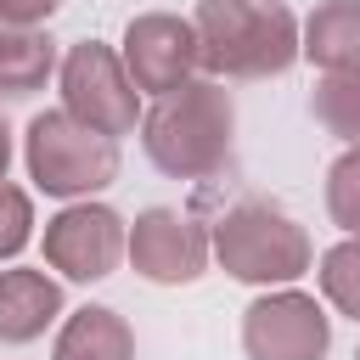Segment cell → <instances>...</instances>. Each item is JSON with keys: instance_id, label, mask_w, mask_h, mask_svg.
<instances>
[{"instance_id": "6da1fadb", "label": "cell", "mask_w": 360, "mask_h": 360, "mask_svg": "<svg viewBox=\"0 0 360 360\" xmlns=\"http://www.w3.org/2000/svg\"><path fill=\"white\" fill-rule=\"evenodd\" d=\"M231 135H236V107L219 79H186L169 96H152L141 112V146L158 174L169 180H214L231 169Z\"/></svg>"}, {"instance_id": "7a4b0ae2", "label": "cell", "mask_w": 360, "mask_h": 360, "mask_svg": "<svg viewBox=\"0 0 360 360\" xmlns=\"http://www.w3.org/2000/svg\"><path fill=\"white\" fill-rule=\"evenodd\" d=\"M191 28L208 79H276L304 56V28L281 0H197Z\"/></svg>"}, {"instance_id": "3957f363", "label": "cell", "mask_w": 360, "mask_h": 360, "mask_svg": "<svg viewBox=\"0 0 360 360\" xmlns=\"http://www.w3.org/2000/svg\"><path fill=\"white\" fill-rule=\"evenodd\" d=\"M214 259L231 281H248V287H292L315 248L304 236V225L292 214H281L276 202H231L219 219H214Z\"/></svg>"}, {"instance_id": "277c9868", "label": "cell", "mask_w": 360, "mask_h": 360, "mask_svg": "<svg viewBox=\"0 0 360 360\" xmlns=\"http://www.w3.org/2000/svg\"><path fill=\"white\" fill-rule=\"evenodd\" d=\"M22 163H28V180L45 191V197H90L101 186L118 180V141L79 124L68 107H51V112H34L28 118V135H22Z\"/></svg>"}, {"instance_id": "5b68a950", "label": "cell", "mask_w": 360, "mask_h": 360, "mask_svg": "<svg viewBox=\"0 0 360 360\" xmlns=\"http://www.w3.org/2000/svg\"><path fill=\"white\" fill-rule=\"evenodd\" d=\"M56 84H62V107L101 129V135H135L141 129V90L124 68V56L101 39H79L62 51V68H56Z\"/></svg>"}, {"instance_id": "8992f818", "label": "cell", "mask_w": 360, "mask_h": 360, "mask_svg": "<svg viewBox=\"0 0 360 360\" xmlns=\"http://www.w3.org/2000/svg\"><path fill=\"white\" fill-rule=\"evenodd\" d=\"M242 349L248 360H326L332 315L298 287H270L242 309Z\"/></svg>"}, {"instance_id": "52a82bcc", "label": "cell", "mask_w": 360, "mask_h": 360, "mask_svg": "<svg viewBox=\"0 0 360 360\" xmlns=\"http://www.w3.org/2000/svg\"><path fill=\"white\" fill-rule=\"evenodd\" d=\"M124 253H129V225L107 202L84 197L45 219V264L62 270L68 281H101L118 270Z\"/></svg>"}, {"instance_id": "ba28073f", "label": "cell", "mask_w": 360, "mask_h": 360, "mask_svg": "<svg viewBox=\"0 0 360 360\" xmlns=\"http://www.w3.org/2000/svg\"><path fill=\"white\" fill-rule=\"evenodd\" d=\"M208 253H214V231L180 208H146L129 225V264L158 287H191L208 270Z\"/></svg>"}, {"instance_id": "9c48e42d", "label": "cell", "mask_w": 360, "mask_h": 360, "mask_svg": "<svg viewBox=\"0 0 360 360\" xmlns=\"http://www.w3.org/2000/svg\"><path fill=\"white\" fill-rule=\"evenodd\" d=\"M118 56H124V68H129V79H135L141 96H169L186 79H197V68H202L197 28L186 17H174V11H141V17H129Z\"/></svg>"}, {"instance_id": "30bf717a", "label": "cell", "mask_w": 360, "mask_h": 360, "mask_svg": "<svg viewBox=\"0 0 360 360\" xmlns=\"http://www.w3.org/2000/svg\"><path fill=\"white\" fill-rule=\"evenodd\" d=\"M62 281L45 270H0V343H34L62 315Z\"/></svg>"}, {"instance_id": "8fae6325", "label": "cell", "mask_w": 360, "mask_h": 360, "mask_svg": "<svg viewBox=\"0 0 360 360\" xmlns=\"http://www.w3.org/2000/svg\"><path fill=\"white\" fill-rule=\"evenodd\" d=\"M304 62L321 73H354L360 68V0H321L304 17Z\"/></svg>"}, {"instance_id": "7c38bea8", "label": "cell", "mask_w": 360, "mask_h": 360, "mask_svg": "<svg viewBox=\"0 0 360 360\" xmlns=\"http://www.w3.org/2000/svg\"><path fill=\"white\" fill-rule=\"evenodd\" d=\"M51 360H135V332L118 309L107 304H84L62 321Z\"/></svg>"}, {"instance_id": "4fadbf2b", "label": "cell", "mask_w": 360, "mask_h": 360, "mask_svg": "<svg viewBox=\"0 0 360 360\" xmlns=\"http://www.w3.org/2000/svg\"><path fill=\"white\" fill-rule=\"evenodd\" d=\"M56 68H62L56 39H51L45 28H17L11 51L0 56V96H11V101L34 96V90H45V79H51Z\"/></svg>"}, {"instance_id": "5bb4252c", "label": "cell", "mask_w": 360, "mask_h": 360, "mask_svg": "<svg viewBox=\"0 0 360 360\" xmlns=\"http://www.w3.org/2000/svg\"><path fill=\"white\" fill-rule=\"evenodd\" d=\"M309 112L326 135L360 146V68L354 73H321V84L309 96Z\"/></svg>"}, {"instance_id": "9a60e30c", "label": "cell", "mask_w": 360, "mask_h": 360, "mask_svg": "<svg viewBox=\"0 0 360 360\" xmlns=\"http://www.w3.org/2000/svg\"><path fill=\"white\" fill-rule=\"evenodd\" d=\"M315 276H321V292H326V304H332L338 315L360 321V236H343L338 248H326Z\"/></svg>"}, {"instance_id": "2e32d148", "label": "cell", "mask_w": 360, "mask_h": 360, "mask_svg": "<svg viewBox=\"0 0 360 360\" xmlns=\"http://www.w3.org/2000/svg\"><path fill=\"white\" fill-rule=\"evenodd\" d=\"M326 214L343 236H360V146L338 152V163L326 169Z\"/></svg>"}, {"instance_id": "e0dca14e", "label": "cell", "mask_w": 360, "mask_h": 360, "mask_svg": "<svg viewBox=\"0 0 360 360\" xmlns=\"http://www.w3.org/2000/svg\"><path fill=\"white\" fill-rule=\"evenodd\" d=\"M28 236H34V202L22 186L0 180V259H17L28 248Z\"/></svg>"}, {"instance_id": "ac0fdd59", "label": "cell", "mask_w": 360, "mask_h": 360, "mask_svg": "<svg viewBox=\"0 0 360 360\" xmlns=\"http://www.w3.org/2000/svg\"><path fill=\"white\" fill-rule=\"evenodd\" d=\"M56 6H62V0H0V17H6L11 28H39V22L56 17Z\"/></svg>"}, {"instance_id": "d6986e66", "label": "cell", "mask_w": 360, "mask_h": 360, "mask_svg": "<svg viewBox=\"0 0 360 360\" xmlns=\"http://www.w3.org/2000/svg\"><path fill=\"white\" fill-rule=\"evenodd\" d=\"M6 169H11V129H6V118H0V180H6Z\"/></svg>"}, {"instance_id": "ffe728a7", "label": "cell", "mask_w": 360, "mask_h": 360, "mask_svg": "<svg viewBox=\"0 0 360 360\" xmlns=\"http://www.w3.org/2000/svg\"><path fill=\"white\" fill-rule=\"evenodd\" d=\"M11 39H17V28H11V22H6V17H0V56H6V51H11Z\"/></svg>"}, {"instance_id": "44dd1931", "label": "cell", "mask_w": 360, "mask_h": 360, "mask_svg": "<svg viewBox=\"0 0 360 360\" xmlns=\"http://www.w3.org/2000/svg\"><path fill=\"white\" fill-rule=\"evenodd\" d=\"M354 360H360V349H354Z\"/></svg>"}]
</instances>
